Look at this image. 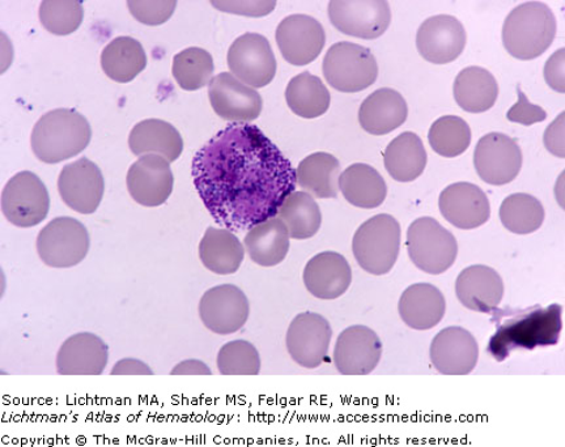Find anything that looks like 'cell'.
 Returning a JSON list of instances; mask_svg holds the SVG:
<instances>
[{
	"instance_id": "cell-17",
	"label": "cell",
	"mask_w": 565,
	"mask_h": 447,
	"mask_svg": "<svg viewBox=\"0 0 565 447\" xmlns=\"http://www.w3.org/2000/svg\"><path fill=\"white\" fill-rule=\"evenodd\" d=\"M383 343L369 326L355 324L338 337L334 365L343 375H369L380 364Z\"/></svg>"
},
{
	"instance_id": "cell-15",
	"label": "cell",
	"mask_w": 565,
	"mask_h": 447,
	"mask_svg": "<svg viewBox=\"0 0 565 447\" xmlns=\"http://www.w3.org/2000/svg\"><path fill=\"white\" fill-rule=\"evenodd\" d=\"M329 19L339 32L351 38L376 40L386 31L392 21L391 6L385 0H366V2L329 3Z\"/></svg>"
},
{
	"instance_id": "cell-46",
	"label": "cell",
	"mask_w": 565,
	"mask_h": 447,
	"mask_svg": "<svg viewBox=\"0 0 565 447\" xmlns=\"http://www.w3.org/2000/svg\"><path fill=\"white\" fill-rule=\"evenodd\" d=\"M545 81L551 89L565 94V49L557 50L550 56L543 70Z\"/></svg>"
},
{
	"instance_id": "cell-40",
	"label": "cell",
	"mask_w": 565,
	"mask_h": 447,
	"mask_svg": "<svg viewBox=\"0 0 565 447\" xmlns=\"http://www.w3.org/2000/svg\"><path fill=\"white\" fill-rule=\"evenodd\" d=\"M428 141L437 155L454 159L468 151L471 145V129L461 117L445 116L436 119L430 126Z\"/></svg>"
},
{
	"instance_id": "cell-7",
	"label": "cell",
	"mask_w": 565,
	"mask_h": 447,
	"mask_svg": "<svg viewBox=\"0 0 565 447\" xmlns=\"http://www.w3.org/2000/svg\"><path fill=\"white\" fill-rule=\"evenodd\" d=\"M408 257L420 272L447 273L455 265L458 244L454 233L434 217H419L407 230Z\"/></svg>"
},
{
	"instance_id": "cell-6",
	"label": "cell",
	"mask_w": 565,
	"mask_h": 447,
	"mask_svg": "<svg viewBox=\"0 0 565 447\" xmlns=\"http://www.w3.org/2000/svg\"><path fill=\"white\" fill-rule=\"evenodd\" d=\"M322 71L330 87L344 94L370 88L379 77L377 61L371 50L348 41L328 50Z\"/></svg>"
},
{
	"instance_id": "cell-37",
	"label": "cell",
	"mask_w": 565,
	"mask_h": 447,
	"mask_svg": "<svg viewBox=\"0 0 565 447\" xmlns=\"http://www.w3.org/2000/svg\"><path fill=\"white\" fill-rule=\"evenodd\" d=\"M330 92L320 79L310 73H301L288 83L286 99L296 116L306 119L321 117L329 110Z\"/></svg>"
},
{
	"instance_id": "cell-19",
	"label": "cell",
	"mask_w": 565,
	"mask_h": 447,
	"mask_svg": "<svg viewBox=\"0 0 565 447\" xmlns=\"http://www.w3.org/2000/svg\"><path fill=\"white\" fill-rule=\"evenodd\" d=\"M327 34L320 21L308 15H291L280 21L277 44L282 58L294 66H306L322 53Z\"/></svg>"
},
{
	"instance_id": "cell-34",
	"label": "cell",
	"mask_w": 565,
	"mask_h": 447,
	"mask_svg": "<svg viewBox=\"0 0 565 447\" xmlns=\"http://www.w3.org/2000/svg\"><path fill=\"white\" fill-rule=\"evenodd\" d=\"M454 95L459 108L468 113L492 109L499 96V85L489 70L472 66L456 77Z\"/></svg>"
},
{
	"instance_id": "cell-10",
	"label": "cell",
	"mask_w": 565,
	"mask_h": 447,
	"mask_svg": "<svg viewBox=\"0 0 565 447\" xmlns=\"http://www.w3.org/2000/svg\"><path fill=\"white\" fill-rule=\"evenodd\" d=\"M231 74L252 88H264L277 74V60L263 34L245 33L228 50Z\"/></svg>"
},
{
	"instance_id": "cell-4",
	"label": "cell",
	"mask_w": 565,
	"mask_h": 447,
	"mask_svg": "<svg viewBox=\"0 0 565 447\" xmlns=\"http://www.w3.org/2000/svg\"><path fill=\"white\" fill-rule=\"evenodd\" d=\"M557 23L553 10L543 2L522 3L507 17L503 25V44L513 58H539L553 45Z\"/></svg>"
},
{
	"instance_id": "cell-47",
	"label": "cell",
	"mask_w": 565,
	"mask_h": 447,
	"mask_svg": "<svg viewBox=\"0 0 565 447\" xmlns=\"http://www.w3.org/2000/svg\"><path fill=\"white\" fill-rule=\"evenodd\" d=\"M543 143L551 155L556 158H565V113H561L553 124L547 127Z\"/></svg>"
},
{
	"instance_id": "cell-14",
	"label": "cell",
	"mask_w": 565,
	"mask_h": 447,
	"mask_svg": "<svg viewBox=\"0 0 565 447\" xmlns=\"http://www.w3.org/2000/svg\"><path fill=\"white\" fill-rule=\"evenodd\" d=\"M58 191L63 203L77 214H95L105 193L102 169L87 158L70 162L61 170Z\"/></svg>"
},
{
	"instance_id": "cell-43",
	"label": "cell",
	"mask_w": 565,
	"mask_h": 447,
	"mask_svg": "<svg viewBox=\"0 0 565 447\" xmlns=\"http://www.w3.org/2000/svg\"><path fill=\"white\" fill-rule=\"evenodd\" d=\"M131 15L139 23L157 26L167 23L172 18L177 7L174 0H166V2H129Z\"/></svg>"
},
{
	"instance_id": "cell-24",
	"label": "cell",
	"mask_w": 565,
	"mask_h": 447,
	"mask_svg": "<svg viewBox=\"0 0 565 447\" xmlns=\"http://www.w3.org/2000/svg\"><path fill=\"white\" fill-rule=\"evenodd\" d=\"M456 295L466 309L492 315L503 301L504 281L489 266H470L458 275Z\"/></svg>"
},
{
	"instance_id": "cell-48",
	"label": "cell",
	"mask_w": 565,
	"mask_h": 447,
	"mask_svg": "<svg viewBox=\"0 0 565 447\" xmlns=\"http://www.w3.org/2000/svg\"><path fill=\"white\" fill-rule=\"evenodd\" d=\"M111 375H152L150 365L139 359H122L111 368Z\"/></svg>"
},
{
	"instance_id": "cell-49",
	"label": "cell",
	"mask_w": 565,
	"mask_h": 447,
	"mask_svg": "<svg viewBox=\"0 0 565 447\" xmlns=\"http://www.w3.org/2000/svg\"><path fill=\"white\" fill-rule=\"evenodd\" d=\"M172 375H212L211 369L196 359L183 360L171 372Z\"/></svg>"
},
{
	"instance_id": "cell-28",
	"label": "cell",
	"mask_w": 565,
	"mask_h": 447,
	"mask_svg": "<svg viewBox=\"0 0 565 447\" xmlns=\"http://www.w3.org/2000/svg\"><path fill=\"white\" fill-rule=\"evenodd\" d=\"M289 232L277 216L253 226L244 240V247L254 264L274 267L286 259L289 252Z\"/></svg>"
},
{
	"instance_id": "cell-22",
	"label": "cell",
	"mask_w": 565,
	"mask_h": 447,
	"mask_svg": "<svg viewBox=\"0 0 565 447\" xmlns=\"http://www.w3.org/2000/svg\"><path fill=\"white\" fill-rule=\"evenodd\" d=\"M439 209L448 223L463 231L479 228L491 216L489 198L482 189L470 182H457L444 189Z\"/></svg>"
},
{
	"instance_id": "cell-2",
	"label": "cell",
	"mask_w": 565,
	"mask_h": 447,
	"mask_svg": "<svg viewBox=\"0 0 565 447\" xmlns=\"http://www.w3.org/2000/svg\"><path fill=\"white\" fill-rule=\"evenodd\" d=\"M562 317L563 308L559 304L518 310L513 317L498 324L490 340L489 353L499 363H503L512 352L556 345L563 329Z\"/></svg>"
},
{
	"instance_id": "cell-38",
	"label": "cell",
	"mask_w": 565,
	"mask_h": 447,
	"mask_svg": "<svg viewBox=\"0 0 565 447\" xmlns=\"http://www.w3.org/2000/svg\"><path fill=\"white\" fill-rule=\"evenodd\" d=\"M499 216L504 228L524 236L539 231L545 222V209L533 195L518 193L504 199L500 205Z\"/></svg>"
},
{
	"instance_id": "cell-13",
	"label": "cell",
	"mask_w": 565,
	"mask_h": 447,
	"mask_svg": "<svg viewBox=\"0 0 565 447\" xmlns=\"http://www.w3.org/2000/svg\"><path fill=\"white\" fill-rule=\"evenodd\" d=\"M475 167L480 180L492 187H503L518 179L521 172V148L505 134H487L476 147Z\"/></svg>"
},
{
	"instance_id": "cell-12",
	"label": "cell",
	"mask_w": 565,
	"mask_h": 447,
	"mask_svg": "<svg viewBox=\"0 0 565 447\" xmlns=\"http://www.w3.org/2000/svg\"><path fill=\"white\" fill-rule=\"evenodd\" d=\"M333 329L327 318L306 311L289 324L286 345L296 364L306 369L321 366L327 360Z\"/></svg>"
},
{
	"instance_id": "cell-31",
	"label": "cell",
	"mask_w": 565,
	"mask_h": 447,
	"mask_svg": "<svg viewBox=\"0 0 565 447\" xmlns=\"http://www.w3.org/2000/svg\"><path fill=\"white\" fill-rule=\"evenodd\" d=\"M200 258L211 273L231 275L242 267L245 247L232 231L210 226L200 244Z\"/></svg>"
},
{
	"instance_id": "cell-3",
	"label": "cell",
	"mask_w": 565,
	"mask_h": 447,
	"mask_svg": "<svg viewBox=\"0 0 565 447\" xmlns=\"http://www.w3.org/2000/svg\"><path fill=\"white\" fill-rule=\"evenodd\" d=\"M92 138L86 117L73 109L46 113L35 124L31 137L32 151L45 164H60L82 153Z\"/></svg>"
},
{
	"instance_id": "cell-25",
	"label": "cell",
	"mask_w": 565,
	"mask_h": 447,
	"mask_svg": "<svg viewBox=\"0 0 565 447\" xmlns=\"http://www.w3.org/2000/svg\"><path fill=\"white\" fill-rule=\"evenodd\" d=\"M308 292L320 300H337L348 292L352 281L351 266L342 254L323 252L315 255L303 268Z\"/></svg>"
},
{
	"instance_id": "cell-18",
	"label": "cell",
	"mask_w": 565,
	"mask_h": 447,
	"mask_svg": "<svg viewBox=\"0 0 565 447\" xmlns=\"http://www.w3.org/2000/svg\"><path fill=\"white\" fill-rule=\"evenodd\" d=\"M209 97L216 115L232 123H250L260 116L264 108L258 92L231 73L218 74L211 81Z\"/></svg>"
},
{
	"instance_id": "cell-20",
	"label": "cell",
	"mask_w": 565,
	"mask_h": 447,
	"mask_svg": "<svg viewBox=\"0 0 565 447\" xmlns=\"http://www.w3.org/2000/svg\"><path fill=\"white\" fill-rule=\"evenodd\" d=\"M466 31L461 21L450 15L427 19L416 34V47L434 65H448L463 53Z\"/></svg>"
},
{
	"instance_id": "cell-16",
	"label": "cell",
	"mask_w": 565,
	"mask_h": 447,
	"mask_svg": "<svg viewBox=\"0 0 565 447\" xmlns=\"http://www.w3.org/2000/svg\"><path fill=\"white\" fill-rule=\"evenodd\" d=\"M127 190L143 207H160L173 193L171 162L159 155H145L134 162L126 177Z\"/></svg>"
},
{
	"instance_id": "cell-36",
	"label": "cell",
	"mask_w": 565,
	"mask_h": 447,
	"mask_svg": "<svg viewBox=\"0 0 565 447\" xmlns=\"http://www.w3.org/2000/svg\"><path fill=\"white\" fill-rule=\"evenodd\" d=\"M277 217L286 224L289 237L294 240L315 237L322 224L320 205L306 191H294L289 194L282 202Z\"/></svg>"
},
{
	"instance_id": "cell-45",
	"label": "cell",
	"mask_w": 565,
	"mask_h": 447,
	"mask_svg": "<svg viewBox=\"0 0 565 447\" xmlns=\"http://www.w3.org/2000/svg\"><path fill=\"white\" fill-rule=\"evenodd\" d=\"M216 10L246 18H265L277 7V2H211Z\"/></svg>"
},
{
	"instance_id": "cell-30",
	"label": "cell",
	"mask_w": 565,
	"mask_h": 447,
	"mask_svg": "<svg viewBox=\"0 0 565 447\" xmlns=\"http://www.w3.org/2000/svg\"><path fill=\"white\" fill-rule=\"evenodd\" d=\"M338 187L345 201L358 209H377L387 196L384 177L373 167L362 162L345 169L339 175Z\"/></svg>"
},
{
	"instance_id": "cell-27",
	"label": "cell",
	"mask_w": 565,
	"mask_h": 447,
	"mask_svg": "<svg viewBox=\"0 0 565 447\" xmlns=\"http://www.w3.org/2000/svg\"><path fill=\"white\" fill-rule=\"evenodd\" d=\"M407 103L399 92L383 88L364 99L359 110V123L369 134L386 135L406 123Z\"/></svg>"
},
{
	"instance_id": "cell-8",
	"label": "cell",
	"mask_w": 565,
	"mask_h": 447,
	"mask_svg": "<svg viewBox=\"0 0 565 447\" xmlns=\"http://www.w3.org/2000/svg\"><path fill=\"white\" fill-rule=\"evenodd\" d=\"M90 238L86 225L74 217H56L38 237L40 259L52 268L75 267L87 258Z\"/></svg>"
},
{
	"instance_id": "cell-39",
	"label": "cell",
	"mask_w": 565,
	"mask_h": 447,
	"mask_svg": "<svg viewBox=\"0 0 565 447\" xmlns=\"http://www.w3.org/2000/svg\"><path fill=\"white\" fill-rule=\"evenodd\" d=\"M214 60L207 50L189 47L173 60V76L183 91H198L206 87L214 77Z\"/></svg>"
},
{
	"instance_id": "cell-1",
	"label": "cell",
	"mask_w": 565,
	"mask_h": 447,
	"mask_svg": "<svg viewBox=\"0 0 565 447\" xmlns=\"http://www.w3.org/2000/svg\"><path fill=\"white\" fill-rule=\"evenodd\" d=\"M198 194L212 219L232 232L278 215L296 191V170L257 126L235 124L210 139L193 160Z\"/></svg>"
},
{
	"instance_id": "cell-11",
	"label": "cell",
	"mask_w": 565,
	"mask_h": 447,
	"mask_svg": "<svg viewBox=\"0 0 565 447\" xmlns=\"http://www.w3.org/2000/svg\"><path fill=\"white\" fill-rule=\"evenodd\" d=\"M198 311L204 328L227 337L244 328L250 316V302L238 287L222 284L202 296Z\"/></svg>"
},
{
	"instance_id": "cell-32",
	"label": "cell",
	"mask_w": 565,
	"mask_h": 447,
	"mask_svg": "<svg viewBox=\"0 0 565 447\" xmlns=\"http://www.w3.org/2000/svg\"><path fill=\"white\" fill-rule=\"evenodd\" d=\"M428 156L422 139L404 132L392 140L384 152V164L392 179L402 183L418 180L427 167Z\"/></svg>"
},
{
	"instance_id": "cell-26",
	"label": "cell",
	"mask_w": 565,
	"mask_h": 447,
	"mask_svg": "<svg viewBox=\"0 0 565 447\" xmlns=\"http://www.w3.org/2000/svg\"><path fill=\"white\" fill-rule=\"evenodd\" d=\"M447 310L441 290L433 284L418 283L402 294L398 313L409 329L427 331L440 324Z\"/></svg>"
},
{
	"instance_id": "cell-23",
	"label": "cell",
	"mask_w": 565,
	"mask_h": 447,
	"mask_svg": "<svg viewBox=\"0 0 565 447\" xmlns=\"http://www.w3.org/2000/svg\"><path fill=\"white\" fill-rule=\"evenodd\" d=\"M109 363V347L92 332H79L63 342L56 353L61 375H102Z\"/></svg>"
},
{
	"instance_id": "cell-5",
	"label": "cell",
	"mask_w": 565,
	"mask_h": 447,
	"mask_svg": "<svg viewBox=\"0 0 565 447\" xmlns=\"http://www.w3.org/2000/svg\"><path fill=\"white\" fill-rule=\"evenodd\" d=\"M401 251V225L392 215L366 220L353 234L352 252L360 267L371 275H386L397 264Z\"/></svg>"
},
{
	"instance_id": "cell-21",
	"label": "cell",
	"mask_w": 565,
	"mask_h": 447,
	"mask_svg": "<svg viewBox=\"0 0 565 447\" xmlns=\"http://www.w3.org/2000/svg\"><path fill=\"white\" fill-rule=\"evenodd\" d=\"M429 358L440 374L468 375L478 364L479 345L470 331L451 326L434 338Z\"/></svg>"
},
{
	"instance_id": "cell-41",
	"label": "cell",
	"mask_w": 565,
	"mask_h": 447,
	"mask_svg": "<svg viewBox=\"0 0 565 447\" xmlns=\"http://www.w3.org/2000/svg\"><path fill=\"white\" fill-rule=\"evenodd\" d=\"M216 365L222 375H258L260 354L247 340H232L218 351Z\"/></svg>"
},
{
	"instance_id": "cell-33",
	"label": "cell",
	"mask_w": 565,
	"mask_h": 447,
	"mask_svg": "<svg viewBox=\"0 0 565 447\" xmlns=\"http://www.w3.org/2000/svg\"><path fill=\"white\" fill-rule=\"evenodd\" d=\"M341 162L335 156L316 152L300 161L296 169V182L306 193L317 199H337Z\"/></svg>"
},
{
	"instance_id": "cell-44",
	"label": "cell",
	"mask_w": 565,
	"mask_h": 447,
	"mask_svg": "<svg viewBox=\"0 0 565 447\" xmlns=\"http://www.w3.org/2000/svg\"><path fill=\"white\" fill-rule=\"evenodd\" d=\"M518 95L519 103L513 105L510 111L507 113V118L510 119L511 123L532 126L546 120L547 113L545 109H542L539 105L530 103L524 92L521 91L520 85L518 88Z\"/></svg>"
},
{
	"instance_id": "cell-42",
	"label": "cell",
	"mask_w": 565,
	"mask_h": 447,
	"mask_svg": "<svg viewBox=\"0 0 565 447\" xmlns=\"http://www.w3.org/2000/svg\"><path fill=\"white\" fill-rule=\"evenodd\" d=\"M84 18L82 2H42L40 20L47 32L55 35H67L79 30Z\"/></svg>"
},
{
	"instance_id": "cell-9",
	"label": "cell",
	"mask_w": 565,
	"mask_h": 447,
	"mask_svg": "<svg viewBox=\"0 0 565 447\" xmlns=\"http://www.w3.org/2000/svg\"><path fill=\"white\" fill-rule=\"evenodd\" d=\"M51 195L38 174L24 170L7 182L2 193V211L7 222L18 228H32L47 217Z\"/></svg>"
},
{
	"instance_id": "cell-29",
	"label": "cell",
	"mask_w": 565,
	"mask_h": 447,
	"mask_svg": "<svg viewBox=\"0 0 565 447\" xmlns=\"http://www.w3.org/2000/svg\"><path fill=\"white\" fill-rule=\"evenodd\" d=\"M129 147L136 156L159 155L173 162L180 159L183 140L179 130L161 119L141 120L130 132Z\"/></svg>"
},
{
	"instance_id": "cell-35",
	"label": "cell",
	"mask_w": 565,
	"mask_h": 447,
	"mask_svg": "<svg viewBox=\"0 0 565 447\" xmlns=\"http://www.w3.org/2000/svg\"><path fill=\"white\" fill-rule=\"evenodd\" d=\"M102 66L111 81L130 83L147 67V55L139 41L118 38L103 50Z\"/></svg>"
}]
</instances>
